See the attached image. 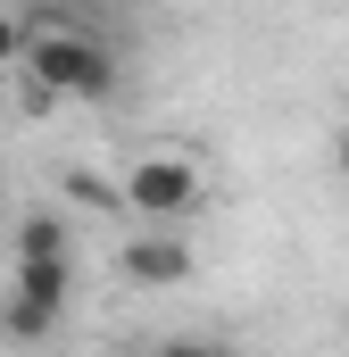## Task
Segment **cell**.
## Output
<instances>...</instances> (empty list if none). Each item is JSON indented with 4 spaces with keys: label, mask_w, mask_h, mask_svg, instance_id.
<instances>
[{
    "label": "cell",
    "mask_w": 349,
    "mask_h": 357,
    "mask_svg": "<svg viewBox=\"0 0 349 357\" xmlns=\"http://www.w3.org/2000/svg\"><path fill=\"white\" fill-rule=\"evenodd\" d=\"M25 84H42L50 100H108L117 91V59L67 17H34V50H25Z\"/></svg>",
    "instance_id": "obj_1"
},
{
    "label": "cell",
    "mask_w": 349,
    "mask_h": 357,
    "mask_svg": "<svg viewBox=\"0 0 349 357\" xmlns=\"http://www.w3.org/2000/svg\"><path fill=\"white\" fill-rule=\"evenodd\" d=\"M8 291H25V299H42V307L67 316V291H75V233H67V216L34 208L17 225V282Z\"/></svg>",
    "instance_id": "obj_2"
},
{
    "label": "cell",
    "mask_w": 349,
    "mask_h": 357,
    "mask_svg": "<svg viewBox=\"0 0 349 357\" xmlns=\"http://www.w3.org/2000/svg\"><path fill=\"white\" fill-rule=\"evenodd\" d=\"M117 208L150 216V233H174L183 216H200V167H191V158H174V150H150L133 175L117 183Z\"/></svg>",
    "instance_id": "obj_3"
},
{
    "label": "cell",
    "mask_w": 349,
    "mask_h": 357,
    "mask_svg": "<svg viewBox=\"0 0 349 357\" xmlns=\"http://www.w3.org/2000/svg\"><path fill=\"white\" fill-rule=\"evenodd\" d=\"M125 282H142V291H174V282H191V241L183 233H142V241H125Z\"/></svg>",
    "instance_id": "obj_4"
},
{
    "label": "cell",
    "mask_w": 349,
    "mask_h": 357,
    "mask_svg": "<svg viewBox=\"0 0 349 357\" xmlns=\"http://www.w3.org/2000/svg\"><path fill=\"white\" fill-rule=\"evenodd\" d=\"M50 333H59V307H42V299H25V291L0 299V341L34 349V341H50Z\"/></svg>",
    "instance_id": "obj_5"
},
{
    "label": "cell",
    "mask_w": 349,
    "mask_h": 357,
    "mask_svg": "<svg viewBox=\"0 0 349 357\" xmlns=\"http://www.w3.org/2000/svg\"><path fill=\"white\" fill-rule=\"evenodd\" d=\"M34 50V17H0V67H25Z\"/></svg>",
    "instance_id": "obj_6"
},
{
    "label": "cell",
    "mask_w": 349,
    "mask_h": 357,
    "mask_svg": "<svg viewBox=\"0 0 349 357\" xmlns=\"http://www.w3.org/2000/svg\"><path fill=\"white\" fill-rule=\"evenodd\" d=\"M158 357H225V349H216V341H167Z\"/></svg>",
    "instance_id": "obj_7"
},
{
    "label": "cell",
    "mask_w": 349,
    "mask_h": 357,
    "mask_svg": "<svg viewBox=\"0 0 349 357\" xmlns=\"http://www.w3.org/2000/svg\"><path fill=\"white\" fill-rule=\"evenodd\" d=\"M333 158H341V175H349V125H341V142H333Z\"/></svg>",
    "instance_id": "obj_8"
}]
</instances>
